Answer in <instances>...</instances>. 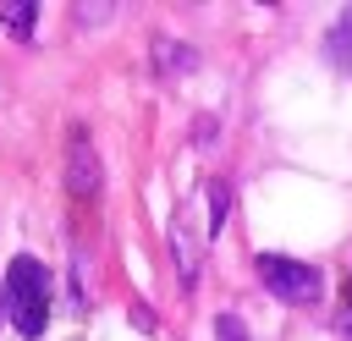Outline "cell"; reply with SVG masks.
<instances>
[{"label": "cell", "mask_w": 352, "mask_h": 341, "mask_svg": "<svg viewBox=\"0 0 352 341\" xmlns=\"http://www.w3.org/2000/svg\"><path fill=\"white\" fill-rule=\"evenodd\" d=\"M258 280H264V292H275L280 302H319V270L314 264H302V258H280V253H258Z\"/></svg>", "instance_id": "obj_2"}, {"label": "cell", "mask_w": 352, "mask_h": 341, "mask_svg": "<svg viewBox=\"0 0 352 341\" xmlns=\"http://www.w3.org/2000/svg\"><path fill=\"white\" fill-rule=\"evenodd\" d=\"M66 192L72 198H99V154L82 132L72 138V154H66Z\"/></svg>", "instance_id": "obj_3"}, {"label": "cell", "mask_w": 352, "mask_h": 341, "mask_svg": "<svg viewBox=\"0 0 352 341\" xmlns=\"http://www.w3.org/2000/svg\"><path fill=\"white\" fill-rule=\"evenodd\" d=\"M6 314L16 324V336H44V319H50V270L33 258V253H16L6 264Z\"/></svg>", "instance_id": "obj_1"}, {"label": "cell", "mask_w": 352, "mask_h": 341, "mask_svg": "<svg viewBox=\"0 0 352 341\" xmlns=\"http://www.w3.org/2000/svg\"><path fill=\"white\" fill-rule=\"evenodd\" d=\"M170 248H176V264H182V280L192 286V275H198V258H192V236H187V226L176 220V231H170Z\"/></svg>", "instance_id": "obj_6"}, {"label": "cell", "mask_w": 352, "mask_h": 341, "mask_svg": "<svg viewBox=\"0 0 352 341\" xmlns=\"http://www.w3.org/2000/svg\"><path fill=\"white\" fill-rule=\"evenodd\" d=\"M231 214V187L226 182H209V231H220Z\"/></svg>", "instance_id": "obj_7"}, {"label": "cell", "mask_w": 352, "mask_h": 341, "mask_svg": "<svg viewBox=\"0 0 352 341\" xmlns=\"http://www.w3.org/2000/svg\"><path fill=\"white\" fill-rule=\"evenodd\" d=\"M214 341H248V324H242L236 314H220V319H214Z\"/></svg>", "instance_id": "obj_8"}, {"label": "cell", "mask_w": 352, "mask_h": 341, "mask_svg": "<svg viewBox=\"0 0 352 341\" xmlns=\"http://www.w3.org/2000/svg\"><path fill=\"white\" fill-rule=\"evenodd\" d=\"M154 72H160V77H187V72H198V50L160 33V38H154Z\"/></svg>", "instance_id": "obj_4"}, {"label": "cell", "mask_w": 352, "mask_h": 341, "mask_svg": "<svg viewBox=\"0 0 352 341\" xmlns=\"http://www.w3.org/2000/svg\"><path fill=\"white\" fill-rule=\"evenodd\" d=\"M346 324H352V308H346Z\"/></svg>", "instance_id": "obj_10"}, {"label": "cell", "mask_w": 352, "mask_h": 341, "mask_svg": "<svg viewBox=\"0 0 352 341\" xmlns=\"http://www.w3.org/2000/svg\"><path fill=\"white\" fill-rule=\"evenodd\" d=\"M0 22H6V33L28 38L33 22H38V6H33V0H0Z\"/></svg>", "instance_id": "obj_5"}, {"label": "cell", "mask_w": 352, "mask_h": 341, "mask_svg": "<svg viewBox=\"0 0 352 341\" xmlns=\"http://www.w3.org/2000/svg\"><path fill=\"white\" fill-rule=\"evenodd\" d=\"M0 314H6V286H0Z\"/></svg>", "instance_id": "obj_9"}]
</instances>
